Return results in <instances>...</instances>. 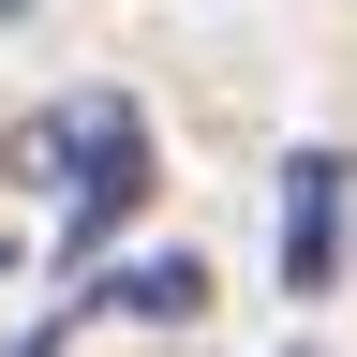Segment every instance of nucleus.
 <instances>
[{
    "label": "nucleus",
    "instance_id": "4",
    "mask_svg": "<svg viewBox=\"0 0 357 357\" xmlns=\"http://www.w3.org/2000/svg\"><path fill=\"white\" fill-rule=\"evenodd\" d=\"M0 283H15V253H0Z\"/></svg>",
    "mask_w": 357,
    "mask_h": 357
},
{
    "label": "nucleus",
    "instance_id": "2",
    "mask_svg": "<svg viewBox=\"0 0 357 357\" xmlns=\"http://www.w3.org/2000/svg\"><path fill=\"white\" fill-rule=\"evenodd\" d=\"M342 194H357L342 149H298L283 164V298H328L342 283Z\"/></svg>",
    "mask_w": 357,
    "mask_h": 357
},
{
    "label": "nucleus",
    "instance_id": "3",
    "mask_svg": "<svg viewBox=\"0 0 357 357\" xmlns=\"http://www.w3.org/2000/svg\"><path fill=\"white\" fill-rule=\"evenodd\" d=\"M105 312H134V328H194V312H208V268H194V253H149V268L105 283Z\"/></svg>",
    "mask_w": 357,
    "mask_h": 357
},
{
    "label": "nucleus",
    "instance_id": "5",
    "mask_svg": "<svg viewBox=\"0 0 357 357\" xmlns=\"http://www.w3.org/2000/svg\"><path fill=\"white\" fill-rule=\"evenodd\" d=\"M283 357H312V342H283Z\"/></svg>",
    "mask_w": 357,
    "mask_h": 357
},
{
    "label": "nucleus",
    "instance_id": "1",
    "mask_svg": "<svg viewBox=\"0 0 357 357\" xmlns=\"http://www.w3.org/2000/svg\"><path fill=\"white\" fill-rule=\"evenodd\" d=\"M134 149H149V119H134L119 89H75V105H45V119L0 134V178L60 194V178H105V164H134Z\"/></svg>",
    "mask_w": 357,
    "mask_h": 357
}]
</instances>
